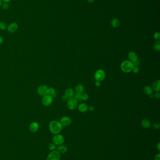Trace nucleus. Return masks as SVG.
<instances>
[{
	"label": "nucleus",
	"mask_w": 160,
	"mask_h": 160,
	"mask_svg": "<svg viewBox=\"0 0 160 160\" xmlns=\"http://www.w3.org/2000/svg\"><path fill=\"white\" fill-rule=\"evenodd\" d=\"M89 98V96L86 93H83L81 94L82 101H87Z\"/></svg>",
	"instance_id": "b1692460"
},
{
	"label": "nucleus",
	"mask_w": 160,
	"mask_h": 160,
	"mask_svg": "<svg viewBox=\"0 0 160 160\" xmlns=\"http://www.w3.org/2000/svg\"><path fill=\"white\" fill-rule=\"evenodd\" d=\"M152 89L156 92H159L160 90V81L157 80L154 82L152 85Z\"/></svg>",
	"instance_id": "4468645a"
},
{
	"label": "nucleus",
	"mask_w": 160,
	"mask_h": 160,
	"mask_svg": "<svg viewBox=\"0 0 160 160\" xmlns=\"http://www.w3.org/2000/svg\"><path fill=\"white\" fill-rule=\"evenodd\" d=\"M3 42V39L2 36H0V44H2Z\"/></svg>",
	"instance_id": "e433bc0d"
},
{
	"label": "nucleus",
	"mask_w": 160,
	"mask_h": 160,
	"mask_svg": "<svg viewBox=\"0 0 160 160\" xmlns=\"http://www.w3.org/2000/svg\"><path fill=\"white\" fill-rule=\"evenodd\" d=\"M81 94H77L76 93L75 95L74 96V98H75L77 102H81L82 101V99H81Z\"/></svg>",
	"instance_id": "a878e982"
},
{
	"label": "nucleus",
	"mask_w": 160,
	"mask_h": 160,
	"mask_svg": "<svg viewBox=\"0 0 160 160\" xmlns=\"http://www.w3.org/2000/svg\"><path fill=\"white\" fill-rule=\"evenodd\" d=\"M154 48L156 51H159L160 50V41L159 40H156L154 42Z\"/></svg>",
	"instance_id": "4be33fe9"
},
{
	"label": "nucleus",
	"mask_w": 160,
	"mask_h": 160,
	"mask_svg": "<svg viewBox=\"0 0 160 160\" xmlns=\"http://www.w3.org/2000/svg\"><path fill=\"white\" fill-rule=\"evenodd\" d=\"M69 98L68 97L66 96V95H63L62 97V101H67V100H68Z\"/></svg>",
	"instance_id": "2f4dec72"
},
{
	"label": "nucleus",
	"mask_w": 160,
	"mask_h": 160,
	"mask_svg": "<svg viewBox=\"0 0 160 160\" xmlns=\"http://www.w3.org/2000/svg\"><path fill=\"white\" fill-rule=\"evenodd\" d=\"M94 79L96 81L98 82H102L104 80L106 77V73L105 72L103 69L97 70L95 74H94Z\"/></svg>",
	"instance_id": "7ed1b4c3"
},
{
	"label": "nucleus",
	"mask_w": 160,
	"mask_h": 160,
	"mask_svg": "<svg viewBox=\"0 0 160 160\" xmlns=\"http://www.w3.org/2000/svg\"><path fill=\"white\" fill-rule=\"evenodd\" d=\"M60 122L62 126H68L71 124L72 120L71 118L68 116H64L61 118Z\"/></svg>",
	"instance_id": "1a4fd4ad"
},
{
	"label": "nucleus",
	"mask_w": 160,
	"mask_h": 160,
	"mask_svg": "<svg viewBox=\"0 0 160 160\" xmlns=\"http://www.w3.org/2000/svg\"><path fill=\"white\" fill-rule=\"evenodd\" d=\"M47 93V95L50 96L53 98L56 97L57 96V92L56 91V89L52 87L48 88Z\"/></svg>",
	"instance_id": "a211bd4d"
},
{
	"label": "nucleus",
	"mask_w": 160,
	"mask_h": 160,
	"mask_svg": "<svg viewBox=\"0 0 160 160\" xmlns=\"http://www.w3.org/2000/svg\"><path fill=\"white\" fill-rule=\"evenodd\" d=\"M75 92L77 94H83L84 91V87L82 84H77L75 88Z\"/></svg>",
	"instance_id": "6ab92c4d"
},
{
	"label": "nucleus",
	"mask_w": 160,
	"mask_h": 160,
	"mask_svg": "<svg viewBox=\"0 0 160 160\" xmlns=\"http://www.w3.org/2000/svg\"><path fill=\"white\" fill-rule=\"evenodd\" d=\"M134 65L132 62L126 60L123 61L121 64V69L125 73H129L132 71Z\"/></svg>",
	"instance_id": "f03ea898"
},
{
	"label": "nucleus",
	"mask_w": 160,
	"mask_h": 160,
	"mask_svg": "<svg viewBox=\"0 0 160 160\" xmlns=\"http://www.w3.org/2000/svg\"><path fill=\"white\" fill-rule=\"evenodd\" d=\"M78 109L79 112H85L88 110V106L85 103H81L78 106Z\"/></svg>",
	"instance_id": "dca6fc26"
},
{
	"label": "nucleus",
	"mask_w": 160,
	"mask_h": 160,
	"mask_svg": "<svg viewBox=\"0 0 160 160\" xmlns=\"http://www.w3.org/2000/svg\"><path fill=\"white\" fill-rule=\"evenodd\" d=\"M47 89L48 87L47 86L44 84H42L38 87L37 88V92L41 96H44L45 95H47Z\"/></svg>",
	"instance_id": "6e6552de"
},
{
	"label": "nucleus",
	"mask_w": 160,
	"mask_h": 160,
	"mask_svg": "<svg viewBox=\"0 0 160 160\" xmlns=\"http://www.w3.org/2000/svg\"><path fill=\"white\" fill-rule=\"evenodd\" d=\"M56 150L60 154H65L68 151V148L62 144L58 146L57 147H56Z\"/></svg>",
	"instance_id": "2eb2a0df"
},
{
	"label": "nucleus",
	"mask_w": 160,
	"mask_h": 160,
	"mask_svg": "<svg viewBox=\"0 0 160 160\" xmlns=\"http://www.w3.org/2000/svg\"><path fill=\"white\" fill-rule=\"evenodd\" d=\"M2 6V8L4 9H7L9 8V4L7 2H4V3H3Z\"/></svg>",
	"instance_id": "c756f323"
},
{
	"label": "nucleus",
	"mask_w": 160,
	"mask_h": 160,
	"mask_svg": "<svg viewBox=\"0 0 160 160\" xmlns=\"http://www.w3.org/2000/svg\"><path fill=\"white\" fill-rule=\"evenodd\" d=\"M154 37L156 40H159L160 38V34L159 32H156L154 34Z\"/></svg>",
	"instance_id": "cd10ccee"
},
{
	"label": "nucleus",
	"mask_w": 160,
	"mask_h": 160,
	"mask_svg": "<svg viewBox=\"0 0 160 160\" xmlns=\"http://www.w3.org/2000/svg\"><path fill=\"white\" fill-rule=\"evenodd\" d=\"M143 92L147 95H152L153 92V90L151 87L148 86L144 87L143 88Z\"/></svg>",
	"instance_id": "aec40b11"
},
{
	"label": "nucleus",
	"mask_w": 160,
	"mask_h": 160,
	"mask_svg": "<svg viewBox=\"0 0 160 160\" xmlns=\"http://www.w3.org/2000/svg\"><path fill=\"white\" fill-rule=\"evenodd\" d=\"M128 57L129 59V61L132 62L133 63H134L135 62L139 59L138 55L134 52H130L128 53Z\"/></svg>",
	"instance_id": "9d476101"
},
{
	"label": "nucleus",
	"mask_w": 160,
	"mask_h": 160,
	"mask_svg": "<svg viewBox=\"0 0 160 160\" xmlns=\"http://www.w3.org/2000/svg\"><path fill=\"white\" fill-rule=\"evenodd\" d=\"M154 160H160V154H157L154 156Z\"/></svg>",
	"instance_id": "473e14b6"
},
{
	"label": "nucleus",
	"mask_w": 160,
	"mask_h": 160,
	"mask_svg": "<svg viewBox=\"0 0 160 160\" xmlns=\"http://www.w3.org/2000/svg\"><path fill=\"white\" fill-rule=\"evenodd\" d=\"M7 28L6 23L4 22H0V29L2 30H5Z\"/></svg>",
	"instance_id": "393cba45"
},
{
	"label": "nucleus",
	"mask_w": 160,
	"mask_h": 160,
	"mask_svg": "<svg viewBox=\"0 0 160 160\" xmlns=\"http://www.w3.org/2000/svg\"><path fill=\"white\" fill-rule=\"evenodd\" d=\"M77 102L74 97L69 98L67 100V106L70 110L72 111L75 109L77 108Z\"/></svg>",
	"instance_id": "423d86ee"
},
{
	"label": "nucleus",
	"mask_w": 160,
	"mask_h": 160,
	"mask_svg": "<svg viewBox=\"0 0 160 160\" xmlns=\"http://www.w3.org/2000/svg\"><path fill=\"white\" fill-rule=\"evenodd\" d=\"M56 145L54 143H50V144H49V148L51 151L56 150Z\"/></svg>",
	"instance_id": "5701e85b"
},
{
	"label": "nucleus",
	"mask_w": 160,
	"mask_h": 160,
	"mask_svg": "<svg viewBox=\"0 0 160 160\" xmlns=\"http://www.w3.org/2000/svg\"><path fill=\"white\" fill-rule=\"evenodd\" d=\"M153 127L155 129H159L160 128V123L158 122H154L153 124Z\"/></svg>",
	"instance_id": "bb28decb"
},
{
	"label": "nucleus",
	"mask_w": 160,
	"mask_h": 160,
	"mask_svg": "<svg viewBox=\"0 0 160 160\" xmlns=\"http://www.w3.org/2000/svg\"><path fill=\"white\" fill-rule=\"evenodd\" d=\"M154 97L157 99H159L160 97V93L159 92H156L154 96Z\"/></svg>",
	"instance_id": "7c9ffc66"
},
{
	"label": "nucleus",
	"mask_w": 160,
	"mask_h": 160,
	"mask_svg": "<svg viewBox=\"0 0 160 160\" xmlns=\"http://www.w3.org/2000/svg\"><path fill=\"white\" fill-rule=\"evenodd\" d=\"M132 71H133V72L135 74L138 73L139 72V68L138 66H134L132 69Z\"/></svg>",
	"instance_id": "c85d7f7f"
},
{
	"label": "nucleus",
	"mask_w": 160,
	"mask_h": 160,
	"mask_svg": "<svg viewBox=\"0 0 160 160\" xmlns=\"http://www.w3.org/2000/svg\"><path fill=\"white\" fill-rule=\"evenodd\" d=\"M2 0H0V7L2 5Z\"/></svg>",
	"instance_id": "ea45409f"
},
{
	"label": "nucleus",
	"mask_w": 160,
	"mask_h": 160,
	"mask_svg": "<svg viewBox=\"0 0 160 160\" xmlns=\"http://www.w3.org/2000/svg\"><path fill=\"white\" fill-rule=\"evenodd\" d=\"M50 132L54 135L57 134L62 131V126L60 122L56 120H52L49 124Z\"/></svg>",
	"instance_id": "f257e3e1"
},
{
	"label": "nucleus",
	"mask_w": 160,
	"mask_h": 160,
	"mask_svg": "<svg viewBox=\"0 0 160 160\" xmlns=\"http://www.w3.org/2000/svg\"><path fill=\"white\" fill-rule=\"evenodd\" d=\"M150 97H152V98L154 97V96H153V95H152H152H150Z\"/></svg>",
	"instance_id": "a19ab883"
},
{
	"label": "nucleus",
	"mask_w": 160,
	"mask_h": 160,
	"mask_svg": "<svg viewBox=\"0 0 160 160\" xmlns=\"http://www.w3.org/2000/svg\"><path fill=\"white\" fill-rule=\"evenodd\" d=\"M60 159L61 154L57 150L51 152L47 157V160H60Z\"/></svg>",
	"instance_id": "39448f33"
},
{
	"label": "nucleus",
	"mask_w": 160,
	"mask_h": 160,
	"mask_svg": "<svg viewBox=\"0 0 160 160\" xmlns=\"http://www.w3.org/2000/svg\"><path fill=\"white\" fill-rule=\"evenodd\" d=\"M53 101V98L49 95H46L43 97L42 103L45 106H48L51 104Z\"/></svg>",
	"instance_id": "0eeeda50"
},
{
	"label": "nucleus",
	"mask_w": 160,
	"mask_h": 160,
	"mask_svg": "<svg viewBox=\"0 0 160 160\" xmlns=\"http://www.w3.org/2000/svg\"><path fill=\"white\" fill-rule=\"evenodd\" d=\"M94 108L93 106H90L89 107H88V109H89L90 111L92 112L94 110Z\"/></svg>",
	"instance_id": "72a5a7b5"
},
{
	"label": "nucleus",
	"mask_w": 160,
	"mask_h": 160,
	"mask_svg": "<svg viewBox=\"0 0 160 160\" xmlns=\"http://www.w3.org/2000/svg\"><path fill=\"white\" fill-rule=\"evenodd\" d=\"M141 124L144 128L148 129L151 126V123L147 119H143L141 121Z\"/></svg>",
	"instance_id": "ddd939ff"
},
{
	"label": "nucleus",
	"mask_w": 160,
	"mask_h": 160,
	"mask_svg": "<svg viewBox=\"0 0 160 160\" xmlns=\"http://www.w3.org/2000/svg\"><path fill=\"white\" fill-rule=\"evenodd\" d=\"M64 141L65 139L64 136L62 134H60L59 133L55 135L52 139L53 143L57 146L62 144L64 143Z\"/></svg>",
	"instance_id": "20e7f679"
},
{
	"label": "nucleus",
	"mask_w": 160,
	"mask_h": 160,
	"mask_svg": "<svg viewBox=\"0 0 160 160\" xmlns=\"http://www.w3.org/2000/svg\"><path fill=\"white\" fill-rule=\"evenodd\" d=\"M94 0H87V2H88V3H93V2H94Z\"/></svg>",
	"instance_id": "4c0bfd02"
},
{
	"label": "nucleus",
	"mask_w": 160,
	"mask_h": 160,
	"mask_svg": "<svg viewBox=\"0 0 160 160\" xmlns=\"http://www.w3.org/2000/svg\"><path fill=\"white\" fill-rule=\"evenodd\" d=\"M156 147H157V149H158L159 151H160V142H158L157 145L156 146Z\"/></svg>",
	"instance_id": "c9c22d12"
},
{
	"label": "nucleus",
	"mask_w": 160,
	"mask_h": 160,
	"mask_svg": "<svg viewBox=\"0 0 160 160\" xmlns=\"http://www.w3.org/2000/svg\"><path fill=\"white\" fill-rule=\"evenodd\" d=\"M64 94L66 95V96L68 97L69 98L73 97L75 95L73 89L71 88H68L66 89L65 91Z\"/></svg>",
	"instance_id": "f3484780"
},
{
	"label": "nucleus",
	"mask_w": 160,
	"mask_h": 160,
	"mask_svg": "<svg viewBox=\"0 0 160 160\" xmlns=\"http://www.w3.org/2000/svg\"><path fill=\"white\" fill-rule=\"evenodd\" d=\"M18 29V25L16 23H12L9 24L8 27H7V29L9 32L11 33H13L17 31Z\"/></svg>",
	"instance_id": "f8f14e48"
},
{
	"label": "nucleus",
	"mask_w": 160,
	"mask_h": 160,
	"mask_svg": "<svg viewBox=\"0 0 160 160\" xmlns=\"http://www.w3.org/2000/svg\"><path fill=\"white\" fill-rule=\"evenodd\" d=\"M111 25L113 27H118L120 25L119 20L116 18H113L111 21Z\"/></svg>",
	"instance_id": "412c9836"
},
{
	"label": "nucleus",
	"mask_w": 160,
	"mask_h": 160,
	"mask_svg": "<svg viewBox=\"0 0 160 160\" xmlns=\"http://www.w3.org/2000/svg\"><path fill=\"white\" fill-rule=\"evenodd\" d=\"M2 1H3L4 2H7V3H8V2H9L10 1H11V0H2Z\"/></svg>",
	"instance_id": "58836bf2"
},
{
	"label": "nucleus",
	"mask_w": 160,
	"mask_h": 160,
	"mask_svg": "<svg viewBox=\"0 0 160 160\" xmlns=\"http://www.w3.org/2000/svg\"><path fill=\"white\" fill-rule=\"evenodd\" d=\"M95 85L96 86L99 87L100 85V82H98V81H96L95 83Z\"/></svg>",
	"instance_id": "f704fd0d"
},
{
	"label": "nucleus",
	"mask_w": 160,
	"mask_h": 160,
	"mask_svg": "<svg viewBox=\"0 0 160 160\" xmlns=\"http://www.w3.org/2000/svg\"><path fill=\"white\" fill-rule=\"evenodd\" d=\"M39 128V124L37 122H33L29 126V130L32 133H36Z\"/></svg>",
	"instance_id": "9b49d317"
}]
</instances>
